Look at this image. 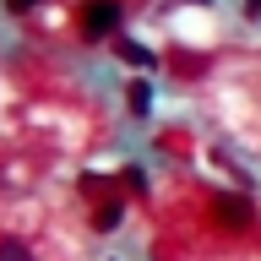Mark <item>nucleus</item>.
<instances>
[{"label":"nucleus","instance_id":"obj_1","mask_svg":"<svg viewBox=\"0 0 261 261\" xmlns=\"http://www.w3.org/2000/svg\"><path fill=\"white\" fill-rule=\"evenodd\" d=\"M0 261H44V245L33 240L22 223H6L0 218Z\"/></svg>","mask_w":261,"mask_h":261},{"label":"nucleus","instance_id":"obj_2","mask_svg":"<svg viewBox=\"0 0 261 261\" xmlns=\"http://www.w3.org/2000/svg\"><path fill=\"white\" fill-rule=\"evenodd\" d=\"M82 28H87V38H103V33H114V28H120V6H114V0H98V6H87Z\"/></svg>","mask_w":261,"mask_h":261},{"label":"nucleus","instance_id":"obj_3","mask_svg":"<svg viewBox=\"0 0 261 261\" xmlns=\"http://www.w3.org/2000/svg\"><path fill=\"white\" fill-rule=\"evenodd\" d=\"M212 207H218V218H223L228 228H240V223H250V201H245V196H218V201H212Z\"/></svg>","mask_w":261,"mask_h":261},{"label":"nucleus","instance_id":"obj_4","mask_svg":"<svg viewBox=\"0 0 261 261\" xmlns=\"http://www.w3.org/2000/svg\"><path fill=\"white\" fill-rule=\"evenodd\" d=\"M120 218H125V207H120V201H103V207L93 212V228H114Z\"/></svg>","mask_w":261,"mask_h":261},{"label":"nucleus","instance_id":"obj_5","mask_svg":"<svg viewBox=\"0 0 261 261\" xmlns=\"http://www.w3.org/2000/svg\"><path fill=\"white\" fill-rule=\"evenodd\" d=\"M147 103H152V93H147V82H136V87H130V109L147 114Z\"/></svg>","mask_w":261,"mask_h":261},{"label":"nucleus","instance_id":"obj_6","mask_svg":"<svg viewBox=\"0 0 261 261\" xmlns=\"http://www.w3.org/2000/svg\"><path fill=\"white\" fill-rule=\"evenodd\" d=\"M6 6H11V11H28V6H38V0H6Z\"/></svg>","mask_w":261,"mask_h":261}]
</instances>
